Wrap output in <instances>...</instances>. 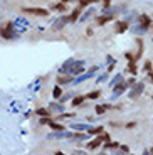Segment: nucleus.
Wrapping results in <instances>:
<instances>
[{
  "label": "nucleus",
  "mask_w": 153,
  "mask_h": 155,
  "mask_svg": "<svg viewBox=\"0 0 153 155\" xmlns=\"http://www.w3.org/2000/svg\"><path fill=\"white\" fill-rule=\"evenodd\" d=\"M35 115H37V116H47V115H50V110H47V108H37V110H35Z\"/></svg>",
  "instance_id": "cd10ccee"
},
{
  "label": "nucleus",
  "mask_w": 153,
  "mask_h": 155,
  "mask_svg": "<svg viewBox=\"0 0 153 155\" xmlns=\"http://www.w3.org/2000/svg\"><path fill=\"white\" fill-rule=\"evenodd\" d=\"M143 89H145V83H135L133 86H131V91L128 93V96L131 98V100H135V98H138L140 94L143 93Z\"/></svg>",
  "instance_id": "20e7f679"
},
{
  "label": "nucleus",
  "mask_w": 153,
  "mask_h": 155,
  "mask_svg": "<svg viewBox=\"0 0 153 155\" xmlns=\"http://www.w3.org/2000/svg\"><path fill=\"white\" fill-rule=\"evenodd\" d=\"M66 8H67V7H66V4H64V2H57V4H56V5L52 7V10H56V12H61V14H64V12H66Z\"/></svg>",
  "instance_id": "b1692460"
},
{
  "label": "nucleus",
  "mask_w": 153,
  "mask_h": 155,
  "mask_svg": "<svg viewBox=\"0 0 153 155\" xmlns=\"http://www.w3.org/2000/svg\"><path fill=\"white\" fill-rule=\"evenodd\" d=\"M66 24H69V15H61L59 19L54 20L52 31H61L62 27H66Z\"/></svg>",
  "instance_id": "423d86ee"
},
{
  "label": "nucleus",
  "mask_w": 153,
  "mask_h": 155,
  "mask_svg": "<svg viewBox=\"0 0 153 155\" xmlns=\"http://www.w3.org/2000/svg\"><path fill=\"white\" fill-rule=\"evenodd\" d=\"M98 0H79V7H88V5H93V4H96Z\"/></svg>",
  "instance_id": "c756f323"
},
{
  "label": "nucleus",
  "mask_w": 153,
  "mask_h": 155,
  "mask_svg": "<svg viewBox=\"0 0 153 155\" xmlns=\"http://www.w3.org/2000/svg\"><path fill=\"white\" fill-rule=\"evenodd\" d=\"M81 73H84V64H76V66H73L71 69H69V76H77V74H81Z\"/></svg>",
  "instance_id": "2eb2a0df"
},
{
  "label": "nucleus",
  "mask_w": 153,
  "mask_h": 155,
  "mask_svg": "<svg viewBox=\"0 0 153 155\" xmlns=\"http://www.w3.org/2000/svg\"><path fill=\"white\" fill-rule=\"evenodd\" d=\"M81 12H83V7H76L73 10V14L69 15V22H77V19H79L81 15Z\"/></svg>",
  "instance_id": "f3484780"
},
{
  "label": "nucleus",
  "mask_w": 153,
  "mask_h": 155,
  "mask_svg": "<svg viewBox=\"0 0 153 155\" xmlns=\"http://www.w3.org/2000/svg\"><path fill=\"white\" fill-rule=\"evenodd\" d=\"M89 133H84V132H73V135H71V138L69 140H73V142H84V140H88Z\"/></svg>",
  "instance_id": "ddd939ff"
},
{
  "label": "nucleus",
  "mask_w": 153,
  "mask_h": 155,
  "mask_svg": "<svg viewBox=\"0 0 153 155\" xmlns=\"http://www.w3.org/2000/svg\"><path fill=\"white\" fill-rule=\"evenodd\" d=\"M109 7H111V0H103V7H101V12L104 14V12H106Z\"/></svg>",
  "instance_id": "473e14b6"
},
{
  "label": "nucleus",
  "mask_w": 153,
  "mask_h": 155,
  "mask_svg": "<svg viewBox=\"0 0 153 155\" xmlns=\"http://www.w3.org/2000/svg\"><path fill=\"white\" fill-rule=\"evenodd\" d=\"M96 115H103L104 111H106V108H104V105H96Z\"/></svg>",
  "instance_id": "72a5a7b5"
},
{
  "label": "nucleus",
  "mask_w": 153,
  "mask_h": 155,
  "mask_svg": "<svg viewBox=\"0 0 153 155\" xmlns=\"http://www.w3.org/2000/svg\"><path fill=\"white\" fill-rule=\"evenodd\" d=\"M104 147L106 148H115L116 150V148L119 147V142H108V143H104Z\"/></svg>",
  "instance_id": "2f4dec72"
},
{
  "label": "nucleus",
  "mask_w": 153,
  "mask_h": 155,
  "mask_svg": "<svg viewBox=\"0 0 153 155\" xmlns=\"http://www.w3.org/2000/svg\"><path fill=\"white\" fill-rule=\"evenodd\" d=\"M93 15H94V8H89V10H88V12H84L83 15H79V19H77V20L84 22V20H88L89 17H93Z\"/></svg>",
  "instance_id": "412c9836"
},
{
  "label": "nucleus",
  "mask_w": 153,
  "mask_h": 155,
  "mask_svg": "<svg viewBox=\"0 0 153 155\" xmlns=\"http://www.w3.org/2000/svg\"><path fill=\"white\" fill-rule=\"evenodd\" d=\"M101 137H103V143H108V142H111V137H109V133H101Z\"/></svg>",
  "instance_id": "58836bf2"
},
{
  "label": "nucleus",
  "mask_w": 153,
  "mask_h": 155,
  "mask_svg": "<svg viewBox=\"0 0 153 155\" xmlns=\"http://www.w3.org/2000/svg\"><path fill=\"white\" fill-rule=\"evenodd\" d=\"M50 110H56V111H59V113H62L64 111V105H59V103H50Z\"/></svg>",
  "instance_id": "c85d7f7f"
},
{
  "label": "nucleus",
  "mask_w": 153,
  "mask_h": 155,
  "mask_svg": "<svg viewBox=\"0 0 153 155\" xmlns=\"http://www.w3.org/2000/svg\"><path fill=\"white\" fill-rule=\"evenodd\" d=\"M73 132H67V130H59V132H54L49 135V138H71Z\"/></svg>",
  "instance_id": "9b49d317"
},
{
  "label": "nucleus",
  "mask_w": 153,
  "mask_h": 155,
  "mask_svg": "<svg viewBox=\"0 0 153 155\" xmlns=\"http://www.w3.org/2000/svg\"><path fill=\"white\" fill-rule=\"evenodd\" d=\"M49 127H50V130H54V132H59V130H64V127H62V123H57V121H50L49 123Z\"/></svg>",
  "instance_id": "393cba45"
},
{
  "label": "nucleus",
  "mask_w": 153,
  "mask_h": 155,
  "mask_svg": "<svg viewBox=\"0 0 153 155\" xmlns=\"http://www.w3.org/2000/svg\"><path fill=\"white\" fill-rule=\"evenodd\" d=\"M106 61L108 62H116V59H113V56H106Z\"/></svg>",
  "instance_id": "37998d69"
},
{
  "label": "nucleus",
  "mask_w": 153,
  "mask_h": 155,
  "mask_svg": "<svg viewBox=\"0 0 153 155\" xmlns=\"http://www.w3.org/2000/svg\"><path fill=\"white\" fill-rule=\"evenodd\" d=\"M73 116H76V113H59V116H56V120H67V118H73Z\"/></svg>",
  "instance_id": "a878e982"
},
{
  "label": "nucleus",
  "mask_w": 153,
  "mask_h": 155,
  "mask_svg": "<svg viewBox=\"0 0 153 155\" xmlns=\"http://www.w3.org/2000/svg\"><path fill=\"white\" fill-rule=\"evenodd\" d=\"M52 96L56 98V100H59V98L62 96V88H61V84H56V86H54V89H52Z\"/></svg>",
  "instance_id": "4be33fe9"
},
{
  "label": "nucleus",
  "mask_w": 153,
  "mask_h": 155,
  "mask_svg": "<svg viewBox=\"0 0 153 155\" xmlns=\"http://www.w3.org/2000/svg\"><path fill=\"white\" fill-rule=\"evenodd\" d=\"M84 100H86L84 94H76V96L71 100V106H73V108H74V106H81L83 103H84Z\"/></svg>",
  "instance_id": "dca6fc26"
},
{
  "label": "nucleus",
  "mask_w": 153,
  "mask_h": 155,
  "mask_svg": "<svg viewBox=\"0 0 153 155\" xmlns=\"http://www.w3.org/2000/svg\"><path fill=\"white\" fill-rule=\"evenodd\" d=\"M125 58H126L128 61H135V56L131 54V52H125ZM135 62H136V61H135Z\"/></svg>",
  "instance_id": "ea45409f"
},
{
  "label": "nucleus",
  "mask_w": 153,
  "mask_h": 155,
  "mask_svg": "<svg viewBox=\"0 0 153 155\" xmlns=\"http://www.w3.org/2000/svg\"><path fill=\"white\" fill-rule=\"evenodd\" d=\"M104 81H108V74H101V76H98L96 78V83H104Z\"/></svg>",
  "instance_id": "f704fd0d"
},
{
  "label": "nucleus",
  "mask_w": 153,
  "mask_h": 155,
  "mask_svg": "<svg viewBox=\"0 0 153 155\" xmlns=\"http://www.w3.org/2000/svg\"><path fill=\"white\" fill-rule=\"evenodd\" d=\"M115 66H116V62H109V66H108V71L111 73V71L115 69Z\"/></svg>",
  "instance_id": "a19ab883"
},
{
  "label": "nucleus",
  "mask_w": 153,
  "mask_h": 155,
  "mask_svg": "<svg viewBox=\"0 0 153 155\" xmlns=\"http://www.w3.org/2000/svg\"><path fill=\"white\" fill-rule=\"evenodd\" d=\"M138 24H140V25H143L145 29H150V27H151V24H153V20L150 19V15L142 14V15H138Z\"/></svg>",
  "instance_id": "1a4fd4ad"
},
{
  "label": "nucleus",
  "mask_w": 153,
  "mask_h": 155,
  "mask_svg": "<svg viewBox=\"0 0 153 155\" xmlns=\"http://www.w3.org/2000/svg\"><path fill=\"white\" fill-rule=\"evenodd\" d=\"M119 148H121V152H130V148L126 145H119Z\"/></svg>",
  "instance_id": "79ce46f5"
},
{
  "label": "nucleus",
  "mask_w": 153,
  "mask_h": 155,
  "mask_svg": "<svg viewBox=\"0 0 153 155\" xmlns=\"http://www.w3.org/2000/svg\"><path fill=\"white\" fill-rule=\"evenodd\" d=\"M15 35H17V31H15V27H14V22H4L2 24V27H0V37L10 41V39H14Z\"/></svg>",
  "instance_id": "f257e3e1"
},
{
  "label": "nucleus",
  "mask_w": 153,
  "mask_h": 155,
  "mask_svg": "<svg viewBox=\"0 0 153 155\" xmlns=\"http://www.w3.org/2000/svg\"><path fill=\"white\" fill-rule=\"evenodd\" d=\"M50 121H52V120L49 118V115H47V116H42V118H41V125H49Z\"/></svg>",
  "instance_id": "4c0bfd02"
},
{
  "label": "nucleus",
  "mask_w": 153,
  "mask_h": 155,
  "mask_svg": "<svg viewBox=\"0 0 153 155\" xmlns=\"http://www.w3.org/2000/svg\"><path fill=\"white\" fill-rule=\"evenodd\" d=\"M73 153H76V155H83V153H84V152H81V150H74Z\"/></svg>",
  "instance_id": "de8ad7c7"
},
{
  "label": "nucleus",
  "mask_w": 153,
  "mask_h": 155,
  "mask_svg": "<svg viewBox=\"0 0 153 155\" xmlns=\"http://www.w3.org/2000/svg\"><path fill=\"white\" fill-rule=\"evenodd\" d=\"M22 10L25 12V14H32V15H39V17H47L49 15V10L41 8V7H24Z\"/></svg>",
  "instance_id": "f03ea898"
},
{
  "label": "nucleus",
  "mask_w": 153,
  "mask_h": 155,
  "mask_svg": "<svg viewBox=\"0 0 153 155\" xmlns=\"http://www.w3.org/2000/svg\"><path fill=\"white\" fill-rule=\"evenodd\" d=\"M125 89H126V84H125V81L119 83V84H116L115 88H113V94H111V98H113V100H116L118 96H121V94L125 93Z\"/></svg>",
  "instance_id": "9d476101"
},
{
  "label": "nucleus",
  "mask_w": 153,
  "mask_h": 155,
  "mask_svg": "<svg viewBox=\"0 0 153 155\" xmlns=\"http://www.w3.org/2000/svg\"><path fill=\"white\" fill-rule=\"evenodd\" d=\"M151 68H153L151 61H146L145 64H143V71H146V73H148V71H151Z\"/></svg>",
  "instance_id": "e433bc0d"
},
{
  "label": "nucleus",
  "mask_w": 153,
  "mask_h": 155,
  "mask_svg": "<svg viewBox=\"0 0 153 155\" xmlns=\"http://www.w3.org/2000/svg\"><path fill=\"white\" fill-rule=\"evenodd\" d=\"M73 132H89L91 130V125H84V123H73L71 125Z\"/></svg>",
  "instance_id": "4468645a"
},
{
  "label": "nucleus",
  "mask_w": 153,
  "mask_h": 155,
  "mask_svg": "<svg viewBox=\"0 0 153 155\" xmlns=\"http://www.w3.org/2000/svg\"><path fill=\"white\" fill-rule=\"evenodd\" d=\"M128 29H130V22H126V20H118V22H115V32L116 34H125Z\"/></svg>",
  "instance_id": "0eeeda50"
},
{
  "label": "nucleus",
  "mask_w": 153,
  "mask_h": 155,
  "mask_svg": "<svg viewBox=\"0 0 153 155\" xmlns=\"http://www.w3.org/2000/svg\"><path fill=\"white\" fill-rule=\"evenodd\" d=\"M133 31L136 32V34H145V32L148 31V29H145L143 25H140V24H138V25H135V27H133Z\"/></svg>",
  "instance_id": "7c9ffc66"
},
{
  "label": "nucleus",
  "mask_w": 153,
  "mask_h": 155,
  "mask_svg": "<svg viewBox=\"0 0 153 155\" xmlns=\"http://www.w3.org/2000/svg\"><path fill=\"white\" fill-rule=\"evenodd\" d=\"M96 73H98V68L93 66L91 69L88 71V73H81V76L76 78V79H73V81H74V84H79V83H83V81H86V79H89L91 76H94Z\"/></svg>",
  "instance_id": "39448f33"
},
{
  "label": "nucleus",
  "mask_w": 153,
  "mask_h": 155,
  "mask_svg": "<svg viewBox=\"0 0 153 155\" xmlns=\"http://www.w3.org/2000/svg\"><path fill=\"white\" fill-rule=\"evenodd\" d=\"M135 83H136V79H135V78H128L126 81H125V84H126V88H131Z\"/></svg>",
  "instance_id": "c9c22d12"
},
{
  "label": "nucleus",
  "mask_w": 153,
  "mask_h": 155,
  "mask_svg": "<svg viewBox=\"0 0 153 155\" xmlns=\"http://www.w3.org/2000/svg\"><path fill=\"white\" fill-rule=\"evenodd\" d=\"M86 35H88V37H89V35H93V29H91V27H88V31H86Z\"/></svg>",
  "instance_id": "c03bdc74"
},
{
  "label": "nucleus",
  "mask_w": 153,
  "mask_h": 155,
  "mask_svg": "<svg viewBox=\"0 0 153 155\" xmlns=\"http://www.w3.org/2000/svg\"><path fill=\"white\" fill-rule=\"evenodd\" d=\"M99 96H101V89H98V91H91V93L86 94V98H88V100H98Z\"/></svg>",
  "instance_id": "bb28decb"
},
{
  "label": "nucleus",
  "mask_w": 153,
  "mask_h": 155,
  "mask_svg": "<svg viewBox=\"0 0 153 155\" xmlns=\"http://www.w3.org/2000/svg\"><path fill=\"white\" fill-rule=\"evenodd\" d=\"M74 78L69 76V74H66V76H57V84L64 86V84H69V83H73Z\"/></svg>",
  "instance_id": "a211bd4d"
},
{
  "label": "nucleus",
  "mask_w": 153,
  "mask_h": 155,
  "mask_svg": "<svg viewBox=\"0 0 153 155\" xmlns=\"http://www.w3.org/2000/svg\"><path fill=\"white\" fill-rule=\"evenodd\" d=\"M59 2H64V4H67V2H71V0H59Z\"/></svg>",
  "instance_id": "09e8293b"
},
{
  "label": "nucleus",
  "mask_w": 153,
  "mask_h": 155,
  "mask_svg": "<svg viewBox=\"0 0 153 155\" xmlns=\"http://www.w3.org/2000/svg\"><path fill=\"white\" fill-rule=\"evenodd\" d=\"M101 143H103V137L96 135V138H93L91 142L88 143V150H96L98 147H101Z\"/></svg>",
  "instance_id": "f8f14e48"
},
{
  "label": "nucleus",
  "mask_w": 153,
  "mask_h": 155,
  "mask_svg": "<svg viewBox=\"0 0 153 155\" xmlns=\"http://www.w3.org/2000/svg\"><path fill=\"white\" fill-rule=\"evenodd\" d=\"M123 81H125L123 74H115V78H113V81L109 83V86H111V88H115L116 84H119V83H123Z\"/></svg>",
  "instance_id": "6ab92c4d"
},
{
  "label": "nucleus",
  "mask_w": 153,
  "mask_h": 155,
  "mask_svg": "<svg viewBox=\"0 0 153 155\" xmlns=\"http://www.w3.org/2000/svg\"><path fill=\"white\" fill-rule=\"evenodd\" d=\"M104 132V127L103 125H99V127H91V130H89V135H101V133Z\"/></svg>",
  "instance_id": "aec40b11"
},
{
  "label": "nucleus",
  "mask_w": 153,
  "mask_h": 155,
  "mask_svg": "<svg viewBox=\"0 0 153 155\" xmlns=\"http://www.w3.org/2000/svg\"><path fill=\"white\" fill-rule=\"evenodd\" d=\"M148 76H150V79H151V83H153V69L148 71Z\"/></svg>",
  "instance_id": "49530a36"
},
{
  "label": "nucleus",
  "mask_w": 153,
  "mask_h": 155,
  "mask_svg": "<svg viewBox=\"0 0 153 155\" xmlns=\"http://www.w3.org/2000/svg\"><path fill=\"white\" fill-rule=\"evenodd\" d=\"M135 127H136V123H133V121H131V123H128V125H126V128H135Z\"/></svg>",
  "instance_id": "a18cd8bd"
},
{
  "label": "nucleus",
  "mask_w": 153,
  "mask_h": 155,
  "mask_svg": "<svg viewBox=\"0 0 153 155\" xmlns=\"http://www.w3.org/2000/svg\"><path fill=\"white\" fill-rule=\"evenodd\" d=\"M111 20H115V15H113V14H103V15H99L96 19V25H106Z\"/></svg>",
  "instance_id": "6e6552de"
},
{
  "label": "nucleus",
  "mask_w": 153,
  "mask_h": 155,
  "mask_svg": "<svg viewBox=\"0 0 153 155\" xmlns=\"http://www.w3.org/2000/svg\"><path fill=\"white\" fill-rule=\"evenodd\" d=\"M128 71H130L131 76H135L138 73V68H136V62L135 61H128Z\"/></svg>",
  "instance_id": "5701e85b"
},
{
  "label": "nucleus",
  "mask_w": 153,
  "mask_h": 155,
  "mask_svg": "<svg viewBox=\"0 0 153 155\" xmlns=\"http://www.w3.org/2000/svg\"><path fill=\"white\" fill-rule=\"evenodd\" d=\"M76 64H84V61H76V59H67V61L62 64L61 68H59V74H67L69 69L73 66H76Z\"/></svg>",
  "instance_id": "7ed1b4c3"
}]
</instances>
